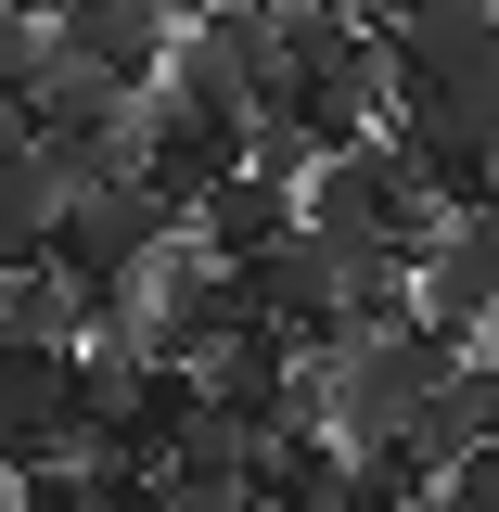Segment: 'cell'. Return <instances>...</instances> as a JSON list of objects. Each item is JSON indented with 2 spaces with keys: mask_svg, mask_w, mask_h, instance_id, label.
Wrapping results in <instances>:
<instances>
[{
  "mask_svg": "<svg viewBox=\"0 0 499 512\" xmlns=\"http://www.w3.org/2000/svg\"><path fill=\"white\" fill-rule=\"evenodd\" d=\"M320 13H346V26H384V13H397V0H320Z\"/></svg>",
  "mask_w": 499,
  "mask_h": 512,
  "instance_id": "12",
  "label": "cell"
},
{
  "mask_svg": "<svg viewBox=\"0 0 499 512\" xmlns=\"http://www.w3.org/2000/svg\"><path fill=\"white\" fill-rule=\"evenodd\" d=\"M384 52L410 77V103H448L499 64V0H397L384 13Z\"/></svg>",
  "mask_w": 499,
  "mask_h": 512,
  "instance_id": "4",
  "label": "cell"
},
{
  "mask_svg": "<svg viewBox=\"0 0 499 512\" xmlns=\"http://www.w3.org/2000/svg\"><path fill=\"white\" fill-rule=\"evenodd\" d=\"M423 333H448V346H487L499 333V244L474 231V218L423 256Z\"/></svg>",
  "mask_w": 499,
  "mask_h": 512,
  "instance_id": "8",
  "label": "cell"
},
{
  "mask_svg": "<svg viewBox=\"0 0 499 512\" xmlns=\"http://www.w3.org/2000/svg\"><path fill=\"white\" fill-rule=\"evenodd\" d=\"M90 295L64 282V269H26V282H0V346H90Z\"/></svg>",
  "mask_w": 499,
  "mask_h": 512,
  "instance_id": "11",
  "label": "cell"
},
{
  "mask_svg": "<svg viewBox=\"0 0 499 512\" xmlns=\"http://www.w3.org/2000/svg\"><path fill=\"white\" fill-rule=\"evenodd\" d=\"M167 103L218 128H256L282 103V13H256V0H205L180 26V64H167Z\"/></svg>",
  "mask_w": 499,
  "mask_h": 512,
  "instance_id": "1",
  "label": "cell"
},
{
  "mask_svg": "<svg viewBox=\"0 0 499 512\" xmlns=\"http://www.w3.org/2000/svg\"><path fill=\"white\" fill-rule=\"evenodd\" d=\"M90 436H103L90 359H77V346H0V474L90 461Z\"/></svg>",
  "mask_w": 499,
  "mask_h": 512,
  "instance_id": "2",
  "label": "cell"
},
{
  "mask_svg": "<svg viewBox=\"0 0 499 512\" xmlns=\"http://www.w3.org/2000/svg\"><path fill=\"white\" fill-rule=\"evenodd\" d=\"M154 487H167V512H256V500H269V423L205 410V423L154 461Z\"/></svg>",
  "mask_w": 499,
  "mask_h": 512,
  "instance_id": "6",
  "label": "cell"
},
{
  "mask_svg": "<svg viewBox=\"0 0 499 512\" xmlns=\"http://www.w3.org/2000/svg\"><path fill=\"white\" fill-rule=\"evenodd\" d=\"M487 359H499V333H487Z\"/></svg>",
  "mask_w": 499,
  "mask_h": 512,
  "instance_id": "14",
  "label": "cell"
},
{
  "mask_svg": "<svg viewBox=\"0 0 499 512\" xmlns=\"http://www.w3.org/2000/svg\"><path fill=\"white\" fill-rule=\"evenodd\" d=\"M295 218H308V205H295V192H282V180H256V167H244V180H231V192H218V205H205V218H192V244L218 256V269H256V256L282 244Z\"/></svg>",
  "mask_w": 499,
  "mask_h": 512,
  "instance_id": "10",
  "label": "cell"
},
{
  "mask_svg": "<svg viewBox=\"0 0 499 512\" xmlns=\"http://www.w3.org/2000/svg\"><path fill=\"white\" fill-rule=\"evenodd\" d=\"M256 512H269V500H256Z\"/></svg>",
  "mask_w": 499,
  "mask_h": 512,
  "instance_id": "15",
  "label": "cell"
},
{
  "mask_svg": "<svg viewBox=\"0 0 499 512\" xmlns=\"http://www.w3.org/2000/svg\"><path fill=\"white\" fill-rule=\"evenodd\" d=\"M167 244H180V205H154L141 180H103V192H77V205H64L52 269L90 295V308H116V295H128V282H141Z\"/></svg>",
  "mask_w": 499,
  "mask_h": 512,
  "instance_id": "3",
  "label": "cell"
},
{
  "mask_svg": "<svg viewBox=\"0 0 499 512\" xmlns=\"http://www.w3.org/2000/svg\"><path fill=\"white\" fill-rule=\"evenodd\" d=\"M244 167H256L244 128L192 116V103H141V192H154V205H180V231H192L231 180H244Z\"/></svg>",
  "mask_w": 499,
  "mask_h": 512,
  "instance_id": "5",
  "label": "cell"
},
{
  "mask_svg": "<svg viewBox=\"0 0 499 512\" xmlns=\"http://www.w3.org/2000/svg\"><path fill=\"white\" fill-rule=\"evenodd\" d=\"M64 52L90 64L103 90H128V103H167L180 13H154V0H77V13H64Z\"/></svg>",
  "mask_w": 499,
  "mask_h": 512,
  "instance_id": "7",
  "label": "cell"
},
{
  "mask_svg": "<svg viewBox=\"0 0 499 512\" xmlns=\"http://www.w3.org/2000/svg\"><path fill=\"white\" fill-rule=\"evenodd\" d=\"M64 167L52 154H0V282H26V269H52V244H64Z\"/></svg>",
  "mask_w": 499,
  "mask_h": 512,
  "instance_id": "9",
  "label": "cell"
},
{
  "mask_svg": "<svg viewBox=\"0 0 499 512\" xmlns=\"http://www.w3.org/2000/svg\"><path fill=\"white\" fill-rule=\"evenodd\" d=\"M474 231H487V244H499V205H474Z\"/></svg>",
  "mask_w": 499,
  "mask_h": 512,
  "instance_id": "13",
  "label": "cell"
}]
</instances>
